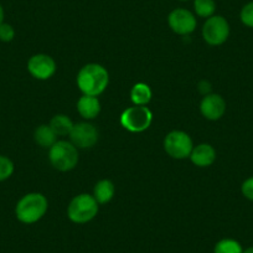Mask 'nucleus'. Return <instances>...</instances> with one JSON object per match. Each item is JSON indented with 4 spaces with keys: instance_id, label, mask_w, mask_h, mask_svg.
Masks as SVG:
<instances>
[{
    "instance_id": "f257e3e1",
    "label": "nucleus",
    "mask_w": 253,
    "mask_h": 253,
    "mask_svg": "<svg viewBox=\"0 0 253 253\" xmlns=\"http://www.w3.org/2000/svg\"><path fill=\"white\" fill-rule=\"evenodd\" d=\"M109 84V74L99 63H87L77 75V86L86 96L98 97Z\"/></svg>"
},
{
    "instance_id": "f03ea898",
    "label": "nucleus",
    "mask_w": 253,
    "mask_h": 253,
    "mask_svg": "<svg viewBox=\"0 0 253 253\" xmlns=\"http://www.w3.org/2000/svg\"><path fill=\"white\" fill-rule=\"evenodd\" d=\"M47 199L40 193H30L24 195L15 206V216L20 222L31 225L45 216L47 211Z\"/></svg>"
},
{
    "instance_id": "7ed1b4c3",
    "label": "nucleus",
    "mask_w": 253,
    "mask_h": 253,
    "mask_svg": "<svg viewBox=\"0 0 253 253\" xmlns=\"http://www.w3.org/2000/svg\"><path fill=\"white\" fill-rule=\"evenodd\" d=\"M51 165L60 171H70L79 163V150L71 142L57 140L48 150Z\"/></svg>"
},
{
    "instance_id": "20e7f679",
    "label": "nucleus",
    "mask_w": 253,
    "mask_h": 253,
    "mask_svg": "<svg viewBox=\"0 0 253 253\" xmlns=\"http://www.w3.org/2000/svg\"><path fill=\"white\" fill-rule=\"evenodd\" d=\"M98 213V203L93 195L81 194L75 196L67 209V216L75 223H87Z\"/></svg>"
},
{
    "instance_id": "39448f33",
    "label": "nucleus",
    "mask_w": 253,
    "mask_h": 253,
    "mask_svg": "<svg viewBox=\"0 0 253 253\" xmlns=\"http://www.w3.org/2000/svg\"><path fill=\"white\" fill-rule=\"evenodd\" d=\"M153 122V113L147 106H133L126 108L121 116L123 128L132 133H142L147 130Z\"/></svg>"
},
{
    "instance_id": "423d86ee",
    "label": "nucleus",
    "mask_w": 253,
    "mask_h": 253,
    "mask_svg": "<svg viewBox=\"0 0 253 253\" xmlns=\"http://www.w3.org/2000/svg\"><path fill=\"white\" fill-rule=\"evenodd\" d=\"M164 149L174 159H185L189 158L194 149V143L191 137L182 130H172L165 137Z\"/></svg>"
},
{
    "instance_id": "0eeeda50",
    "label": "nucleus",
    "mask_w": 253,
    "mask_h": 253,
    "mask_svg": "<svg viewBox=\"0 0 253 253\" xmlns=\"http://www.w3.org/2000/svg\"><path fill=\"white\" fill-rule=\"evenodd\" d=\"M230 36L228 21L221 15H212L203 26V38L209 45L218 46L226 42Z\"/></svg>"
},
{
    "instance_id": "6e6552de",
    "label": "nucleus",
    "mask_w": 253,
    "mask_h": 253,
    "mask_svg": "<svg viewBox=\"0 0 253 253\" xmlns=\"http://www.w3.org/2000/svg\"><path fill=\"white\" fill-rule=\"evenodd\" d=\"M70 139L77 149H89L98 140V130L88 122L77 123L72 128Z\"/></svg>"
},
{
    "instance_id": "1a4fd4ad",
    "label": "nucleus",
    "mask_w": 253,
    "mask_h": 253,
    "mask_svg": "<svg viewBox=\"0 0 253 253\" xmlns=\"http://www.w3.org/2000/svg\"><path fill=\"white\" fill-rule=\"evenodd\" d=\"M56 62L51 56L46 53H36L31 56L28 61V71L34 79L48 80L56 72Z\"/></svg>"
},
{
    "instance_id": "9d476101",
    "label": "nucleus",
    "mask_w": 253,
    "mask_h": 253,
    "mask_svg": "<svg viewBox=\"0 0 253 253\" xmlns=\"http://www.w3.org/2000/svg\"><path fill=\"white\" fill-rule=\"evenodd\" d=\"M170 29L177 35H189L194 33L198 25L195 15L186 9H175L168 18Z\"/></svg>"
},
{
    "instance_id": "9b49d317",
    "label": "nucleus",
    "mask_w": 253,
    "mask_h": 253,
    "mask_svg": "<svg viewBox=\"0 0 253 253\" xmlns=\"http://www.w3.org/2000/svg\"><path fill=\"white\" fill-rule=\"evenodd\" d=\"M201 114L206 119L210 121H217L225 114L226 102L220 94L210 93L206 94L200 103Z\"/></svg>"
},
{
    "instance_id": "f8f14e48",
    "label": "nucleus",
    "mask_w": 253,
    "mask_h": 253,
    "mask_svg": "<svg viewBox=\"0 0 253 253\" xmlns=\"http://www.w3.org/2000/svg\"><path fill=\"white\" fill-rule=\"evenodd\" d=\"M189 158L196 167L208 168L212 165L213 162L216 160V150L213 149L212 145L203 143V144L194 147L193 152H191Z\"/></svg>"
},
{
    "instance_id": "ddd939ff",
    "label": "nucleus",
    "mask_w": 253,
    "mask_h": 253,
    "mask_svg": "<svg viewBox=\"0 0 253 253\" xmlns=\"http://www.w3.org/2000/svg\"><path fill=\"white\" fill-rule=\"evenodd\" d=\"M77 111L80 116L87 121L94 119L101 112V102L97 97L84 94L77 102Z\"/></svg>"
},
{
    "instance_id": "4468645a",
    "label": "nucleus",
    "mask_w": 253,
    "mask_h": 253,
    "mask_svg": "<svg viewBox=\"0 0 253 253\" xmlns=\"http://www.w3.org/2000/svg\"><path fill=\"white\" fill-rule=\"evenodd\" d=\"M116 194V186L111 180H99L93 190V198L98 204H107L113 199Z\"/></svg>"
},
{
    "instance_id": "2eb2a0df",
    "label": "nucleus",
    "mask_w": 253,
    "mask_h": 253,
    "mask_svg": "<svg viewBox=\"0 0 253 253\" xmlns=\"http://www.w3.org/2000/svg\"><path fill=\"white\" fill-rule=\"evenodd\" d=\"M48 126H51V129L57 137H66V135L71 134L75 124L70 117L65 116V114H57V116L52 117Z\"/></svg>"
},
{
    "instance_id": "dca6fc26",
    "label": "nucleus",
    "mask_w": 253,
    "mask_h": 253,
    "mask_svg": "<svg viewBox=\"0 0 253 253\" xmlns=\"http://www.w3.org/2000/svg\"><path fill=\"white\" fill-rule=\"evenodd\" d=\"M34 139L41 148H48L50 149L57 142V135L53 133L50 126L41 124L40 126L36 128L35 133H34Z\"/></svg>"
},
{
    "instance_id": "f3484780",
    "label": "nucleus",
    "mask_w": 253,
    "mask_h": 253,
    "mask_svg": "<svg viewBox=\"0 0 253 253\" xmlns=\"http://www.w3.org/2000/svg\"><path fill=\"white\" fill-rule=\"evenodd\" d=\"M152 97V89L147 84H143V82L134 84L132 91H130V99L134 103V106H147Z\"/></svg>"
},
{
    "instance_id": "a211bd4d",
    "label": "nucleus",
    "mask_w": 253,
    "mask_h": 253,
    "mask_svg": "<svg viewBox=\"0 0 253 253\" xmlns=\"http://www.w3.org/2000/svg\"><path fill=\"white\" fill-rule=\"evenodd\" d=\"M194 10L201 18H211L215 14L216 3L213 0H194Z\"/></svg>"
},
{
    "instance_id": "6ab92c4d",
    "label": "nucleus",
    "mask_w": 253,
    "mask_h": 253,
    "mask_svg": "<svg viewBox=\"0 0 253 253\" xmlns=\"http://www.w3.org/2000/svg\"><path fill=\"white\" fill-rule=\"evenodd\" d=\"M213 253H243L240 242L232 238H225L216 243Z\"/></svg>"
},
{
    "instance_id": "aec40b11",
    "label": "nucleus",
    "mask_w": 253,
    "mask_h": 253,
    "mask_svg": "<svg viewBox=\"0 0 253 253\" xmlns=\"http://www.w3.org/2000/svg\"><path fill=\"white\" fill-rule=\"evenodd\" d=\"M14 170H15V167H14L13 160L5 155H0V182L11 177Z\"/></svg>"
},
{
    "instance_id": "412c9836",
    "label": "nucleus",
    "mask_w": 253,
    "mask_h": 253,
    "mask_svg": "<svg viewBox=\"0 0 253 253\" xmlns=\"http://www.w3.org/2000/svg\"><path fill=\"white\" fill-rule=\"evenodd\" d=\"M241 21L248 28H253V1L246 4L240 14Z\"/></svg>"
},
{
    "instance_id": "4be33fe9",
    "label": "nucleus",
    "mask_w": 253,
    "mask_h": 253,
    "mask_svg": "<svg viewBox=\"0 0 253 253\" xmlns=\"http://www.w3.org/2000/svg\"><path fill=\"white\" fill-rule=\"evenodd\" d=\"M15 38V30L13 26L8 23H3L0 25V41L3 42H10Z\"/></svg>"
},
{
    "instance_id": "5701e85b",
    "label": "nucleus",
    "mask_w": 253,
    "mask_h": 253,
    "mask_svg": "<svg viewBox=\"0 0 253 253\" xmlns=\"http://www.w3.org/2000/svg\"><path fill=\"white\" fill-rule=\"evenodd\" d=\"M241 190H242V194L246 199L253 201V176L248 177L247 180H245Z\"/></svg>"
},
{
    "instance_id": "b1692460",
    "label": "nucleus",
    "mask_w": 253,
    "mask_h": 253,
    "mask_svg": "<svg viewBox=\"0 0 253 253\" xmlns=\"http://www.w3.org/2000/svg\"><path fill=\"white\" fill-rule=\"evenodd\" d=\"M4 15H5V14H4V8L3 5L0 4V25L4 23Z\"/></svg>"
},
{
    "instance_id": "393cba45",
    "label": "nucleus",
    "mask_w": 253,
    "mask_h": 253,
    "mask_svg": "<svg viewBox=\"0 0 253 253\" xmlns=\"http://www.w3.org/2000/svg\"><path fill=\"white\" fill-rule=\"evenodd\" d=\"M243 253H253V247L247 248V250H246V251H243Z\"/></svg>"
},
{
    "instance_id": "a878e982",
    "label": "nucleus",
    "mask_w": 253,
    "mask_h": 253,
    "mask_svg": "<svg viewBox=\"0 0 253 253\" xmlns=\"http://www.w3.org/2000/svg\"><path fill=\"white\" fill-rule=\"evenodd\" d=\"M182 1H186V0H182Z\"/></svg>"
}]
</instances>
